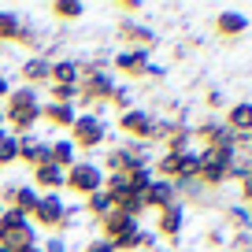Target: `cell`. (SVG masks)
Listing matches in <instances>:
<instances>
[{"instance_id":"obj_2","label":"cell","mask_w":252,"mask_h":252,"mask_svg":"<svg viewBox=\"0 0 252 252\" xmlns=\"http://www.w3.org/2000/svg\"><path fill=\"white\" fill-rule=\"evenodd\" d=\"M197 156H200V171H197V182H200V186H204V189L226 186L237 149H234V152H226V149H200Z\"/></svg>"},{"instance_id":"obj_11","label":"cell","mask_w":252,"mask_h":252,"mask_svg":"<svg viewBox=\"0 0 252 252\" xmlns=\"http://www.w3.org/2000/svg\"><path fill=\"white\" fill-rule=\"evenodd\" d=\"M19 163L30 167V171H37L41 163H48V141L45 137H33V134L19 137Z\"/></svg>"},{"instance_id":"obj_30","label":"cell","mask_w":252,"mask_h":252,"mask_svg":"<svg viewBox=\"0 0 252 252\" xmlns=\"http://www.w3.org/2000/svg\"><path fill=\"white\" fill-rule=\"evenodd\" d=\"M86 208H89V215H96V222H100L104 215L111 212V200H108V193H104V189H100V193H93V197H86Z\"/></svg>"},{"instance_id":"obj_31","label":"cell","mask_w":252,"mask_h":252,"mask_svg":"<svg viewBox=\"0 0 252 252\" xmlns=\"http://www.w3.org/2000/svg\"><path fill=\"white\" fill-rule=\"evenodd\" d=\"M108 104H115V108L130 111V108H134V96H130V89H126V86H115V93H111V100H108Z\"/></svg>"},{"instance_id":"obj_39","label":"cell","mask_w":252,"mask_h":252,"mask_svg":"<svg viewBox=\"0 0 252 252\" xmlns=\"http://www.w3.org/2000/svg\"><path fill=\"white\" fill-rule=\"evenodd\" d=\"M11 252V249H8ZM15 252H41V245H26V249H15Z\"/></svg>"},{"instance_id":"obj_20","label":"cell","mask_w":252,"mask_h":252,"mask_svg":"<svg viewBox=\"0 0 252 252\" xmlns=\"http://www.w3.org/2000/svg\"><path fill=\"white\" fill-rule=\"evenodd\" d=\"M141 163V149L137 145H130V149H115V152H108V174H130L134 167Z\"/></svg>"},{"instance_id":"obj_27","label":"cell","mask_w":252,"mask_h":252,"mask_svg":"<svg viewBox=\"0 0 252 252\" xmlns=\"http://www.w3.org/2000/svg\"><path fill=\"white\" fill-rule=\"evenodd\" d=\"M152 178H156V174H152V167H149V163H145V159H141V163H137L134 171L126 174V182H130V193H145Z\"/></svg>"},{"instance_id":"obj_41","label":"cell","mask_w":252,"mask_h":252,"mask_svg":"<svg viewBox=\"0 0 252 252\" xmlns=\"http://www.w3.org/2000/svg\"><path fill=\"white\" fill-rule=\"evenodd\" d=\"M249 215H252V208H249Z\"/></svg>"},{"instance_id":"obj_21","label":"cell","mask_w":252,"mask_h":252,"mask_svg":"<svg viewBox=\"0 0 252 252\" xmlns=\"http://www.w3.org/2000/svg\"><path fill=\"white\" fill-rule=\"evenodd\" d=\"M63 178H67V171H60L56 163H41L37 171H33V189H37V193H60Z\"/></svg>"},{"instance_id":"obj_25","label":"cell","mask_w":252,"mask_h":252,"mask_svg":"<svg viewBox=\"0 0 252 252\" xmlns=\"http://www.w3.org/2000/svg\"><path fill=\"white\" fill-rule=\"evenodd\" d=\"M48 15L60 19V23H74V19L86 15V4L82 0H56V4H48Z\"/></svg>"},{"instance_id":"obj_7","label":"cell","mask_w":252,"mask_h":252,"mask_svg":"<svg viewBox=\"0 0 252 252\" xmlns=\"http://www.w3.org/2000/svg\"><path fill=\"white\" fill-rule=\"evenodd\" d=\"M115 33H119V41H123L126 48H145V52L156 48V30H149V26L137 23V19H119Z\"/></svg>"},{"instance_id":"obj_13","label":"cell","mask_w":252,"mask_h":252,"mask_svg":"<svg viewBox=\"0 0 252 252\" xmlns=\"http://www.w3.org/2000/svg\"><path fill=\"white\" fill-rule=\"evenodd\" d=\"M141 197H145V208H156V212H163V208L178 204L174 182H163V178H152V182H149V189H145Z\"/></svg>"},{"instance_id":"obj_17","label":"cell","mask_w":252,"mask_h":252,"mask_svg":"<svg viewBox=\"0 0 252 252\" xmlns=\"http://www.w3.org/2000/svg\"><path fill=\"white\" fill-rule=\"evenodd\" d=\"M222 126L237 137H249L252 134V100H241V104H234V108H226V123Z\"/></svg>"},{"instance_id":"obj_19","label":"cell","mask_w":252,"mask_h":252,"mask_svg":"<svg viewBox=\"0 0 252 252\" xmlns=\"http://www.w3.org/2000/svg\"><path fill=\"white\" fill-rule=\"evenodd\" d=\"M249 30V19L241 15V11H234V8H226V11H219V15H215V33H219V37H241V33Z\"/></svg>"},{"instance_id":"obj_14","label":"cell","mask_w":252,"mask_h":252,"mask_svg":"<svg viewBox=\"0 0 252 252\" xmlns=\"http://www.w3.org/2000/svg\"><path fill=\"white\" fill-rule=\"evenodd\" d=\"M48 71H52V60H48V56H30V60L19 67V78H23V86L37 89V86H48Z\"/></svg>"},{"instance_id":"obj_23","label":"cell","mask_w":252,"mask_h":252,"mask_svg":"<svg viewBox=\"0 0 252 252\" xmlns=\"http://www.w3.org/2000/svg\"><path fill=\"white\" fill-rule=\"evenodd\" d=\"M0 245L4 249H26V245H37V234H33V222H26V226H15L8 230V234H0Z\"/></svg>"},{"instance_id":"obj_29","label":"cell","mask_w":252,"mask_h":252,"mask_svg":"<svg viewBox=\"0 0 252 252\" xmlns=\"http://www.w3.org/2000/svg\"><path fill=\"white\" fill-rule=\"evenodd\" d=\"M48 100L52 104H74L78 108V86H48Z\"/></svg>"},{"instance_id":"obj_4","label":"cell","mask_w":252,"mask_h":252,"mask_svg":"<svg viewBox=\"0 0 252 252\" xmlns=\"http://www.w3.org/2000/svg\"><path fill=\"white\" fill-rule=\"evenodd\" d=\"M104 137H108V123H104L96 111H86V115L74 119V126H71V145L74 149H96V145H104Z\"/></svg>"},{"instance_id":"obj_10","label":"cell","mask_w":252,"mask_h":252,"mask_svg":"<svg viewBox=\"0 0 252 252\" xmlns=\"http://www.w3.org/2000/svg\"><path fill=\"white\" fill-rule=\"evenodd\" d=\"M149 56L152 52H145V48H123V52L111 60V67H115L123 78H145V74H149Z\"/></svg>"},{"instance_id":"obj_15","label":"cell","mask_w":252,"mask_h":252,"mask_svg":"<svg viewBox=\"0 0 252 252\" xmlns=\"http://www.w3.org/2000/svg\"><path fill=\"white\" fill-rule=\"evenodd\" d=\"M182 222H186V212H182V204H171L159 212L156 219V234L163 237V241H178L182 237Z\"/></svg>"},{"instance_id":"obj_37","label":"cell","mask_w":252,"mask_h":252,"mask_svg":"<svg viewBox=\"0 0 252 252\" xmlns=\"http://www.w3.org/2000/svg\"><path fill=\"white\" fill-rule=\"evenodd\" d=\"M208 108H222V93H219V89H212V93H208Z\"/></svg>"},{"instance_id":"obj_22","label":"cell","mask_w":252,"mask_h":252,"mask_svg":"<svg viewBox=\"0 0 252 252\" xmlns=\"http://www.w3.org/2000/svg\"><path fill=\"white\" fill-rule=\"evenodd\" d=\"M48 163H56L60 171L78 163V149L71 145V137H60V141H48Z\"/></svg>"},{"instance_id":"obj_34","label":"cell","mask_w":252,"mask_h":252,"mask_svg":"<svg viewBox=\"0 0 252 252\" xmlns=\"http://www.w3.org/2000/svg\"><path fill=\"white\" fill-rule=\"evenodd\" d=\"M115 8L123 11V15H137V11H141V0H119Z\"/></svg>"},{"instance_id":"obj_28","label":"cell","mask_w":252,"mask_h":252,"mask_svg":"<svg viewBox=\"0 0 252 252\" xmlns=\"http://www.w3.org/2000/svg\"><path fill=\"white\" fill-rule=\"evenodd\" d=\"M226 222H234L237 234H252V215H249V208H241V204L226 208Z\"/></svg>"},{"instance_id":"obj_35","label":"cell","mask_w":252,"mask_h":252,"mask_svg":"<svg viewBox=\"0 0 252 252\" xmlns=\"http://www.w3.org/2000/svg\"><path fill=\"white\" fill-rule=\"evenodd\" d=\"M241 200L252 208V174H245V178H241Z\"/></svg>"},{"instance_id":"obj_40","label":"cell","mask_w":252,"mask_h":252,"mask_svg":"<svg viewBox=\"0 0 252 252\" xmlns=\"http://www.w3.org/2000/svg\"><path fill=\"white\" fill-rule=\"evenodd\" d=\"M0 134H4V111H0Z\"/></svg>"},{"instance_id":"obj_6","label":"cell","mask_w":252,"mask_h":252,"mask_svg":"<svg viewBox=\"0 0 252 252\" xmlns=\"http://www.w3.org/2000/svg\"><path fill=\"white\" fill-rule=\"evenodd\" d=\"M63 215H67L63 197H56V193H41L37 208H33V215H30V222H37V226H45V230H60L63 226Z\"/></svg>"},{"instance_id":"obj_5","label":"cell","mask_w":252,"mask_h":252,"mask_svg":"<svg viewBox=\"0 0 252 252\" xmlns=\"http://www.w3.org/2000/svg\"><path fill=\"white\" fill-rule=\"evenodd\" d=\"M0 41H8V45H26V48H37L41 37L26 19H19L15 11H0Z\"/></svg>"},{"instance_id":"obj_12","label":"cell","mask_w":252,"mask_h":252,"mask_svg":"<svg viewBox=\"0 0 252 252\" xmlns=\"http://www.w3.org/2000/svg\"><path fill=\"white\" fill-rule=\"evenodd\" d=\"M130 230H137V219H130V215L119 212V208H111L100 219V237L104 241H119V237H126Z\"/></svg>"},{"instance_id":"obj_24","label":"cell","mask_w":252,"mask_h":252,"mask_svg":"<svg viewBox=\"0 0 252 252\" xmlns=\"http://www.w3.org/2000/svg\"><path fill=\"white\" fill-rule=\"evenodd\" d=\"M152 241H156V237L137 226V230H130L126 237H119V241H111V245H115V252H137V249H152Z\"/></svg>"},{"instance_id":"obj_38","label":"cell","mask_w":252,"mask_h":252,"mask_svg":"<svg viewBox=\"0 0 252 252\" xmlns=\"http://www.w3.org/2000/svg\"><path fill=\"white\" fill-rule=\"evenodd\" d=\"M8 93H11V82L0 74V100H8Z\"/></svg>"},{"instance_id":"obj_8","label":"cell","mask_w":252,"mask_h":252,"mask_svg":"<svg viewBox=\"0 0 252 252\" xmlns=\"http://www.w3.org/2000/svg\"><path fill=\"white\" fill-rule=\"evenodd\" d=\"M119 130H123L126 137L152 141V134H156V119H152L145 108H130V111H123V115H119Z\"/></svg>"},{"instance_id":"obj_26","label":"cell","mask_w":252,"mask_h":252,"mask_svg":"<svg viewBox=\"0 0 252 252\" xmlns=\"http://www.w3.org/2000/svg\"><path fill=\"white\" fill-rule=\"evenodd\" d=\"M11 163H19V137L11 134V130H4V134H0V171L11 167Z\"/></svg>"},{"instance_id":"obj_9","label":"cell","mask_w":252,"mask_h":252,"mask_svg":"<svg viewBox=\"0 0 252 252\" xmlns=\"http://www.w3.org/2000/svg\"><path fill=\"white\" fill-rule=\"evenodd\" d=\"M37 189L33 186H19V182H11V186H4V193H0V200H4V208H15L19 215H26L30 219L33 208H37Z\"/></svg>"},{"instance_id":"obj_16","label":"cell","mask_w":252,"mask_h":252,"mask_svg":"<svg viewBox=\"0 0 252 252\" xmlns=\"http://www.w3.org/2000/svg\"><path fill=\"white\" fill-rule=\"evenodd\" d=\"M41 119H45L48 126H56V130H71L74 119H78V108L74 104H41Z\"/></svg>"},{"instance_id":"obj_36","label":"cell","mask_w":252,"mask_h":252,"mask_svg":"<svg viewBox=\"0 0 252 252\" xmlns=\"http://www.w3.org/2000/svg\"><path fill=\"white\" fill-rule=\"evenodd\" d=\"M208 245H212V249H219V245H226V234H222V230H212V234H208Z\"/></svg>"},{"instance_id":"obj_32","label":"cell","mask_w":252,"mask_h":252,"mask_svg":"<svg viewBox=\"0 0 252 252\" xmlns=\"http://www.w3.org/2000/svg\"><path fill=\"white\" fill-rule=\"evenodd\" d=\"M230 249L234 252H252V234H237L234 241H230Z\"/></svg>"},{"instance_id":"obj_3","label":"cell","mask_w":252,"mask_h":252,"mask_svg":"<svg viewBox=\"0 0 252 252\" xmlns=\"http://www.w3.org/2000/svg\"><path fill=\"white\" fill-rule=\"evenodd\" d=\"M63 189L74 193V197H93V193H100L104 189V167L100 163H86V159L74 163V167H67Z\"/></svg>"},{"instance_id":"obj_33","label":"cell","mask_w":252,"mask_h":252,"mask_svg":"<svg viewBox=\"0 0 252 252\" xmlns=\"http://www.w3.org/2000/svg\"><path fill=\"white\" fill-rule=\"evenodd\" d=\"M86 252H115V245L104 241V237H93V241L86 245Z\"/></svg>"},{"instance_id":"obj_18","label":"cell","mask_w":252,"mask_h":252,"mask_svg":"<svg viewBox=\"0 0 252 252\" xmlns=\"http://www.w3.org/2000/svg\"><path fill=\"white\" fill-rule=\"evenodd\" d=\"M82 82V60H52L48 86H78Z\"/></svg>"},{"instance_id":"obj_1","label":"cell","mask_w":252,"mask_h":252,"mask_svg":"<svg viewBox=\"0 0 252 252\" xmlns=\"http://www.w3.org/2000/svg\"><path fill=\"white\" fill-rule=\"evenodd\" d=\"M41 123V93L30 86H15L4 100V126H11L15 137H26Z\"/></svg>"}]
</instances>
